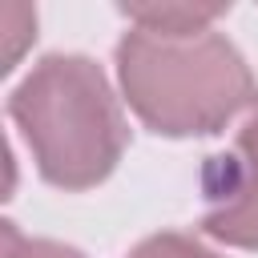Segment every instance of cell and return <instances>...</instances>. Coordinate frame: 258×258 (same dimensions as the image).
<instances>
[{"instance_id":"1","label":"cell","mask_w":258,"mask_h":258,"mask_svg":"<svg viewBox=\"0 0 258 258\" xmlns=\"http://www.w3.org/2000/svg\"><path fill=\"white\" fill-rule=\"evenodd\" d=\"M8 117L24 133L40 177L69 194L101 185L129 145L105 69L81 52H52L32 64L8 97Z\"/></svg>"},{"instance_id":"2","label":"cell","mask_w":258,"mask_h":258,"mask_svg":"<svg viewBox=\"0 0 258 258\" xmlns=\"http://www.w3.org/2000/svg\"><path fill=\"white\" fill-rule=\"evenodd\" d=\"M117 77L129 109L161 137L218 133L258 101L246 56L214 28L198 36L129 28L117 44Z\"/></svg>"},{"instance_id":"3","label":"cell","mask_w":258,"mask_h":258,"mask_svg":"<svg viewBox=\"0 0 258 258\" xmlns=\"http://www.w3.org/2000/svg\"><path fill=\"white\" fill-rule=\"evenodd\" d=\"M202 230L214 242L258 250V113L238 129L234 145L206 157Z\"/></svg>"},{"instance_id":"4","label":"cell","mask_w":258,"mask_h":258,"mask_svg":"<svg viewBox=\"0 0 258 258\" xmlns=\"http://www.w3.org/2000/svg\"><path fill=\"white\" fill-rule=\"evenodd\" d=\"M121 16L153 36H198L226 16V4H121Z\"/></svg>"},{"instance_id":"5","label":"cell","mask_w":258,"mask_h":258,"mask_svg":"<svg viewBox=\"0 0 258 258\" xmlns=\"http://www.w3.org/2000/svg\"><path fill=\"white\" fill-rule=\"evenodd\" d=\"M0 258H85V254L52 238H28L16 230V222H0Z\"/></svg>"},{"instance_id":"6","label":"cell","mask_w":258,"mask_h":258,"mask_svg":"<svg viewBox=\"0 0 258 258\" xmlns=\"http://www.w3.org/2000/svg\"><path fill=\"white\" fill-rule=\"evenodd\" d=\"M129 258H222V254H214L210 246H202L194 234L161 230V234H149L145 242H137L129 250Z\"/></svg>"},{"instance_id":"7","label":"cell","mask_w":258,"mask_h":258,"mask_svg":"<svg viewBox=\"0 0 258 258\" xmlns=\"http://www.w3.org/2000/svg\"><path fill=\"white\" fill-rule=\"evenodd\" d=\"M0 28H4V73H12L16 69V60H20V52H24V44L28 40H36V12L28 8V4H4L0 8Z\"/></svg>"}]
</instances>
